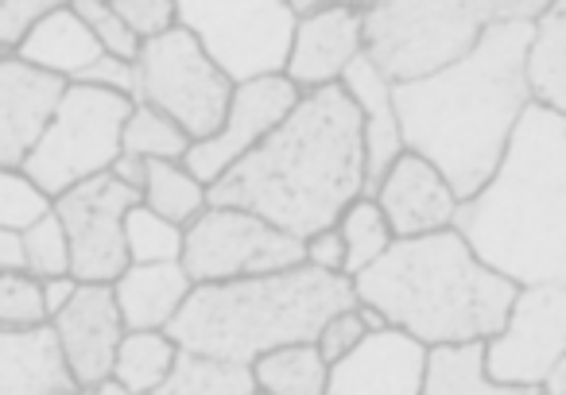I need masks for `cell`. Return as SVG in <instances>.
<instances>
[{"mask_svg":"<svg viewBox=\"0 0 566 395\" xmlns=\"http://www.w3.org/2000/svg\"><path fill=\"white\" fill-rule=\"evenodd\" d=\"M532 35L535 20H501L442 74L392 86L403 148L431 159L462 202L493 179L520 117L535 105L527 86Z\"/></svg>","mask_w":566,"mask_h":395,"instance_id":"cell-1","label":"cell"},{"mask_svg":"<svg viewBox=\"0 0 566 395\" xmlns=\"http://www.w3.org/2000/svg\"><path fill=\"white\" fill-rule=\"evenodd\" d=\"M365 194L361 113L342 86L303 94L264 143L210 186V206L249 210L307 241Z\"/></svg>","mask_w":566,"mask_h":395,"instance_id":"cell-2","label":"cell"},{"mask_svg":"<svg viewBox=\"0 0 566 395\" xmlns=\"http://www.w3.org/2000/svg\"><path fill=\"white\" fill-rule=\"evenodd\" d=\"M454 229L516 287H566V120L543 105L520 117L493 179L458 206Z\"/></svg>","mask_w":566,"mask_h":395,"instance_id":"cell-3","label":"cell"},{"mask_svg":"<svg viewBox=\"0 0 566 395\" xmlns=\"http://www.w3.org/2000/svg\"><path fill=\"white\" fill-rule=\"evenodd\" d=\"M357 302L423 349L485 345L509 318L516 284L473 256L458 229L396 241L354 279Z\"/></svg>","mask_w":566,"mask_h":395,"instance_id":"cell-4","label":"cell"},{"mask_svg":"<svg viewBox=\"0 0 566 395\" xmlns=\"http://www.w3.org/2000/svg\"><path fill=\"white\" fill-rule=\"evenodd\" d=\"M349 307H357L354 279L300 264L272 276L198 284L164 333L182 353L252 364L272 349L315 341L326 318Z\"/></svg>","mask_w":566,"mask_h":395,"instance_id":"cell-5","label":"cell"},{"mask_svg":"<svg viewBox=\"0 0 566 395\" xmlns=\"http://www.w3.org/2000/svg\"><path fill=\"white\" fill-rule=\"evenodd\" d=\"M539 0H385L365 4V58L392 86L423 82L465 58L501 20H539Z\"/></svg>","mask_w":566,"mask_h":395,"instance_id":"cell-6","label":"cell"},{"mask_svg":"<svg viewBox=\"0 0 566 395\" xmlns=\"http://www.w3.org/2000/svg\"><path fill=\"white\" fill-rule=\"evenodd\" d=\"M133 105L136 102L109 94V89L66 86L55 117L43 128L20 174L51 202L78 182L105 174L120 156V132H125Z\"/></svg>","mask_w":566,"mask_h":395,"instance_id":"cell-7","label":"cell"},{"mask_svg":"<svg viewBox=\"0 0 566 395\" xmlns=\"http://www.w3.org/2000/svg\"><path fill=\"white\" fill-rule=\"evenodd\" d=\"M295 24L287 0H179V28L195 35L229 86L283 78Z\"/></svg>","mask_w":566,"mask_h":395,"instance_id":"cell-8","label":"cell"},{"mask_svg":"<svg viewBox=\"0 0 566 395\" xmlns=\"http://www.w3.org/2000/svg\"><path fill=\"white\" fill-rule=\"evenodd\" d=\"M136 102L171 117L190 143H198L221 128L233 86L198 47L195 35L175 24L167 35L144 43L136 55Z\"/></svg>","mask_w":566,"mask_h":395,"instance_id":"cell-9","label":"cell"},{"mask_svg":"<svg viewBox=\"0 0 566 395\" xmlns=\"http://www.w3.org/2000/svg\"><path fill=\"white\" fill-rule=\"evenodd\" d=\"M182 271L190 284H229L287 271L303 264V241L249 210L210 206L182 229Z\"/></svg>","mask_w":566,"mask_h":395,"instance_id":"cell-10","label":"cell"},{"mask_svg":"<svg viewBox=\"0 0 566 395\" xmlns=\"http://www.w3.org/2000/svg\"><path fill=\"white\" fill-rule=\"evenodd\" d=\"M566 353V287L535 284L516 287L504 325L481 345L485 376L493 384L543 392L551 369Z\"/></svg>","mask_w":566,"mask_h":395,"instance_id":"cell-11","label":"cell"},{"mask_svg":"<svg viewBox=\"0 0 566 395\" xmlns=\"http://www.w3.org/2000/svg\"><path fill=\"white\" fill-rule=\"evenodd\" d=\"M140 206V194L117 182L109 171L78 182L51 202L71 245V276L78 284H113L128 268L125 217Z\"/></svg>","mask_w":566,"mask_h":395,"instance_id":"cell-12","label":"cell"},{"mask_svg":"<svg viewBox=\"0 0 566 395\" xmlns=\"http://www.w3.org/2000/svg\"><path fill=\"white\" fill-rule=\"evenodd\" d=\"M300 97L303 94L287 78H260V82L233 86V102H229L221 128L210 140L190 143V151L182 156V167L202 186H213L229 167L241 163L256 143H264L280 128V120L295 109Z\"/></svg>","mask_w":566,"mask_h":395,"instance_id":"cell-13","label":"cell"},{"mask_svg":"<svg viewBox=\"0 0 566 395\" xmlns=\"http://www.w3.org/2000/svg\"><path fill=\"white\" fill-rule=\"evenodd\" d=\"M48 325L55 330L59 353H63L74 384L94 387L113 376V361H117L120 338L128 330L120 322L109 284H78L74 299Z\"/></svg>","mask_w":566,"mask_h":395,"instance_id":"cell-14","label":"cell"},{"mask_svg":"<svg viewBox=\"0 0 566 395\" xmlns=\"http://www.w3.org/2000/svg\"><path fill=\"white\" fill-rule=\"evenodd\" d=\"M373 202L380 206L396 241H416L454 229L458 206H462V198L442 179L439 167L431 159L416 156V151H403L388 167L380 186L373 190Z\"/></svg>","mask_w":566,"mask_h":395,"instance_id":"cell-15","label":"cell"},{"mask_svg":"<svg viewBox=\"0 0 566 395\" xmlns=\"http://www.w3.org/2000/svg\"><path fill=\"white\" fill-rule=\"evenodd\" d=\"M427 356L419 341L400 330L369 333L338 364H331L326 395H419L427 380Z\"/></svg>","mask_w":566,"mask_h":395,"instance_id":"cell-16","label":"cell"},{"mask_svg":"<svg viewBox=\"0 0 566 395\" xmlns=\"http://www.w3.org/2000/svg\"><path fill=\"white\" fill-rule=\"evenodd\" d=\"M365 55L361 9H318L311 20L295 24L292 55L283 78L300 94H315L326 86H342L346 71Z\"/></svg>","mask_w":566,"mask_h":395,"instance_id":"cell-17","label":"cell"},{"mask_svg":"<svg viewBox=\"0 0 566 395\" xmlns=\"http://www.w3.org/2000/svg\"><path fill=\"white\" fill-rule=\"evenodd\" d=\"M66 94L63 78L20 63L17 55L0 58V167L20 171L43 128L51 125L59 102Z\"/></svg>","mask_w":566,"mask_h":395,"instance_id":"cell-18","label":"cell"},{"mask_svg":"<svg viewBox=\"0 0 566 395\" xmlns=\"http://www.w3.org/2000/svg\"><path fill=\"white\" fill-rule=\"evenodd\" d=\"M342 89L349 94V102L361 113V140H365V194L373 198V190L380 186L385 171L403 156V132L400 117H396L392 102V82L369 63V58H357L354 66L342 78Z\"/></svg>","mask_w":566,"mask_h":395,"instance_id":"cell-19","label":"cell"},{"mask_svg":"<svg viewBox=\"0 0 566 395\" xmlns=\"http://www.w3.org/2000/svg\"><path fill=\"white\" fill-rule=\"evenodd\" d=\"M109 287L128 333H164L195 291L182 264H128Z\"/></svg>","mask_w":566,"mask_h":395,"instance_id":"cell-20","label":"cell"},{"mask_svg":"<svg viewBox=\"0 0 566 395\" xmlns=\"http://www.w3.org/2000/svg\"><path fill=\"white\" fill-rule=\"evenodd\" d=\"M78 384L66 372L51 325L0 330V395H74Z\"/></svg>","mask_w":566,"mask_h":395,"instance_id":"cell-21","label":"cell"},{"mask_svg":"<svg viewBox=\"0 0 566 395\" xmlns=\"http://www.w3.org/2000/svg\"><path fill=\"white\" fill-rule=\"evenodd\" d=\"M17 58L35 71L51 74V78H63L66 86L78 82L90 66L102 58V47L90 35V28L82 24V17L71 9V4H51L35 28L28 32V40L17 47Z\"/></svg>","mask_w":566,"mask_h":395,"instance_id":"cell-22","label":"cell"},{"mask_svg":"<svg viewBox=\"0 0 566 395\" xmlns=\"http://www.w3.org/2000/svg\"><path fill=\"white\" fill-rule=\"evenodd\" d=\"M527 86L532 102L566 120V0L547 4L535 20L532 51H527Z\"/></svg>","mask_w":566,"mask_h":395,"instance_id":"cell-23","label":"cell"},{"mask_svg":"<svg viewBox=\"0 0 566 395\" xmlns=\"http://www.w3.org/2000/svg\"><path fill=\"white\" fill-rule=\"evenodd\" d=\"M249 369L260 395H326V376H331V364L318 356L315 341L272 349Z\"/></svg>","mask_w":566,"mask_h":395,"instance_id":"cell-24","label":"cell"},{"mask_svg":"<svg viewBox=\"0 0 566 395\" xmlns=\"http://www.w3.org/2000/svg\"><path fill=\"white\" fill-rule=\"evenodd\" d=\"M140 206H148L151 214H159L164 222L187 229V225H195L198 217L210 210V186H202L182 163L151 159L148 179H144V190H140Z\"/></svg>","mask_w":566,"mask_h":395,"instance_id":"cell-25","label":"cell"},{"mask_svg":"<svg viewBox=\"0 0 566 395\" xmlns=\"http://www.w3.org/2000/svg\"><path fill=\"white\" fill-rule=\"evenodd\" d=\"M419 395H535V392L493 384L485 376L481 345H450V349H431V356H427V380Z\"/></svg>","mask_w":566,"mask_h":395,"instance_id":"cell-26","label":"cell"},{"mask_svg":"<svg viewBox=\"0 0 566 395\" xmlns=\"http://www.w3.org/2000/svg\"><path fill=\"white\" fill-rule=\"evenodd\" d=\"M182 349L167 333H125L113 361V376L128 395H148L171 376Z\"/></svg>","mask_w":566,"mask_h":395,"instance_id":"cell-27","label":"cell"},{"mask_svg":"<svg viewBox=\"0 0 566 395\" xmlns=\"http://www.w3.org/2000/svg\"><path fill=\"white\" fill-rule=\"evenodd\" d=\"M334 229H338L342 245H346V279H357L365 268H373V264L396 245L385 214H380V206L369 194L354 198V202L342 210Z\"/></svg>","mask_w":566,"mask_h":395,"instance_id":"cell-28","label":"cell"},{"mask_svg":"<svg viewBox=\"0 0 566 395\" xmlns=\"http://www.w3.org/2000/svg\"><path fill=\"white\" fill-rule=\"evenodd\" d=\"M148 395H256L249 364H226L210 356L179 353L171 376Z\"/></svg>","mask_w":566,"mask_h":395,"instance_id":"cell-29","label":"cell"},{"mask_svg":"<svg viewBox=\"0 0 566 395\" xmlns=\"http://www.w3.org/2000/svg\"><path fill=\"white\" fill-rule=\"evenodd\" d=\"M120 151L144 159V163H151V159L182 163V156L190 151V136L159 109L136 102L125 120V132H120Z\"/></svg>","mask_w":566,"mask_h":395,"instance_id":"cell-30","label":"cell"},{"mask_svg":"<svg viewBox=\"0 0 566 395\" xmlns=\"http://www.w3.org/2000/svg\"><path fill=\"white\" fill-rule=\"evenodd\" d=\"M125 248L128 264H179L182 229L151 214L148 206H133L125 217Z\"/></svg>","mask_w":566,"mask_h":395,"instance_id":"cell-31","label":"cell"},{"mask_svg":"<svg viewBox=\"0 0 566 395\" xmlns=\"http://www.w3.org/2000/svg\"><path fill=\"white\" fill-rule=\"evenodd\" d=\"M24 233V271L35 279H55L71 276V245H66V233L59 225V217L43 214L40 222H32Z\"/></svg>","mask_w":566,"mask_h":395,"instance_id":"cell-32","label":"cell"},{"mask_svg":"<svg viewBox=\"0 0 566 395\" xmlns=\"http://www.w3.org/2000/svg\"><path fill=\"white\" fill-rule=\"evenodd\" d=\"M43 307V284L28 271H4L0 276V330H40L48 325Z\"/></svg>","mask_w":566,"mask_h":395,"instance_id":"cell-33","label":"cell"},{"mask_svg":"<svg viewBox=\"0 0 566 395\" xmlns=\"http://www.w3.org/2000/svg\"><path fill=\"white\" fill-rule=\"evenodd\" d=\"M74 12L82 17V24L90 28V35L97 40L102 55H113V58H125V63H136L144 43L128 32V24L117 17L113 9V0H74L71 4Z\"/></svg>","mask_w":566,"mask_h":395,"instance_id":"cell-34","label":"cell"},{"mask_svg":"<svg viewBox=\"0 0 566 395\" xmlns=\"http://www.w3.org/2000/svg\"><path fill=\"white\" fill-rule=\"evenodd\" d=\"M51 210V198H43L20 171L0 167V225L4 229H28Z\"/></svg>","mask_w":566,"mask_h":395,"instance_id":"cell-35","label":"cell"},{"mask_svg":"<svg viewBox=\"0 0 566 395\" xmlns=\"http://www.w3.org/2000/svg\"><path fill=\"white\" fill-rule=\"evenodd\" d=\"M117 17L140 43H151L179 24V0H113Z\"/></svg>","mask_w":566,"mask_h":395,"instance_id":"cell-36","label":"cell"},{"mask_svg":"<svg viewBox=\"0 0 566 395\" xmlns=\"http://www.w3.org/2000/svg\"><path fill=\"white\" fill-rule=\"evenodd\" d=\"M365 338H369V330H365L357 307H349V310H338V314L326 318L323 330H318V338H315V349L326 364H338L342 356L354 353Z\"/></svg>","mask_w":566,"mask_h":395,"instance_id":"cell-37","label":"cell"},{"mask_svg":"<svg viewBox=\"0 0 566 395\" xmlns=\"http://www.w3.org/2000/svg\"><path fill=\"white\" fill-rule=\"evenodd\" d=\"M55 0H0V51L17 55V47L28 40L35 20L51 9Z\"/></svg>","mask_w":566,"mask_h":395,"instance_id":"cell-38","label":"cell"},{"mask_svg":"<svg viewBox=\"0 0 566 395\" xmlns=\"http://www.w3.org/2000/svg\"><path fill=\"white\" fill-rule=\"evenodd\" d=\"M71 86H94V89H109V94H120L128 102H136V63H125V58L102 55L78 82Z\"/></svg>","mask_w":566,"mask_h":395,"instance_id":"cell-39","label":"cell"},{"mask_svg":"<svg viewBox=\"0 0 566 395\" xmlns=\"http://www.w3.org/2000/svg\"><path fill=\"white\" fill-rule=\"evenodd\" d=\"M303 264L315 271H326V276H346V245H342L334 225L303 241Z\"/></svg>","mask_w":566,"mask_h":395,"instance_id":"cell-40","label":"cell"},{"mask_svg":"<svg viewBox=\"0 0 566 395\" xmlns=\"http://www.w3.org/2000/svg\"><path fill=\"white\" fill-rule=\"evenodd\" d=\"M40 284H43V307H48V318H55L59 310L74 299V291H78V279H74V276L40 279Z\"/></svg>","mask_w":566,"mask_h":395,"instance_id":"cell-41","label":"cell"},{"mask_svg":"<svg viewBox=\"0 0 566 395\" xmlns=\"http://www.w3.org/2000/svg\"><path fill=\"white\" fill-rule=\"evenodd\" d=\"M4 271H24V233L0 225V276Z\"/></svg>","mask_w":566,"mask_h":395,"instance_id":"cell-42","label":"cell"},{"mask_svg":"<svg viewBox=\"0 0 566 395\" xmlns=\"http://www.w3.org/2000/svg\"><path fill=\"white\" fill-rule=\"evenodd\" d=\"M109 174H113L117 182H125L128 190H136V194H140V190H144V179H148V163H144V159H136V156H125V151H120L117 163L109 167Z\"/></svg>","mask_w":566,"mask_h":395,"instance_id":"cell-43","label":"cell"},{"mask_svg":"<svg viewBox=\"0 0 566 395\" xmlns=\"http://www.w3.org/2000/svg\"><path fill=\"white\" fill-rule=\"evenodd\" d=\"M539 395H566V353H563V361L551 369V376H547V384H543Z\"/></svg>","mask_w":566,"mask_h":395,"instance_id":"cell-44","label":"cell"},{"mask_svg":"<svg viewBox=\"0 0 566 395\" xmlns=\"http://www.w3.org/2000/svg\"><path fill=\"white\" fill-rule=\"evenodd\" d=\"M357 314H361V322H365V330H369V333H385L388 330V322H385V314H380V310L357 302Z\"/></svg>","mask_w":566,"mask_h":395,"instance_id":"cell-45","label":"cell"},{"mask_svg":"<svg viewBox=\"0 0 566 395\" xmlns=\"http://www.w3.org/2000/svg\"><path fill=\"white\" fill-rule=\"evenodd\" d=\"M74 395H128L117 380H105V384H94V387H78Z\"/></svg>","mask_w":566,"mask_h":395,"instance_id":"cell-46","label":"cell"},{"mask_svg":"<svg viewBox=\"0 0 566 395\" xmlns=\"http://www.w3.org/2000/svg\"><path fill=\"white\" fill-rule=\"evenodd\" d=\"M0 58H4V51H0Z\"/></svg>","mask_w":566,"mask_h":395,"instance_id":"cell-47","label":"cell"},{"mask_svg":"<svg viewBox=\"0 0 566 395\" xmlns=\"http://www.w3.org/2000/svg\"><path fill=\"white\" fill-rule=\"evenodd\" d=\"M256 395H260V392H256Z\"/></svg>","mask_w":566,"mask_h":395,"instance_id":"cell-48","label":"cell"}]
</instances>
